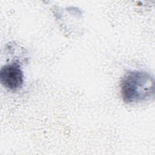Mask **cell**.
<instances>
[{"mask_svg": "<svg viewBox=\"0 0 155 155\" xmlns=\"http://www.w3.org/2000/svg\"><path fill=\"white\" fill-rule=\"evenodd\" d=\"M120 93L127 104L146 101L154 96V78L145 71H129L121 79Z\"/></svg>", "mask_w": 155, "mask_h": 155, "instance_id": "6da1fadb", "label": "cell"}, {"mask_svg": "<svg viewBox=\"0 0 155 155\" xmlns=\"http://www.w3.org/2000/svg\"><path fill=\"white\" fill-rule=\"evenodd\" d=\"M24 73L21 65L13 62L3 65L0 70V81L2 85L10 91H17L24 84Z\"/></svg>", "mask_w": 155, "mask_h": 155, "instance_id": "7a4b0ae2", "label": "cell"}]
</instances>
